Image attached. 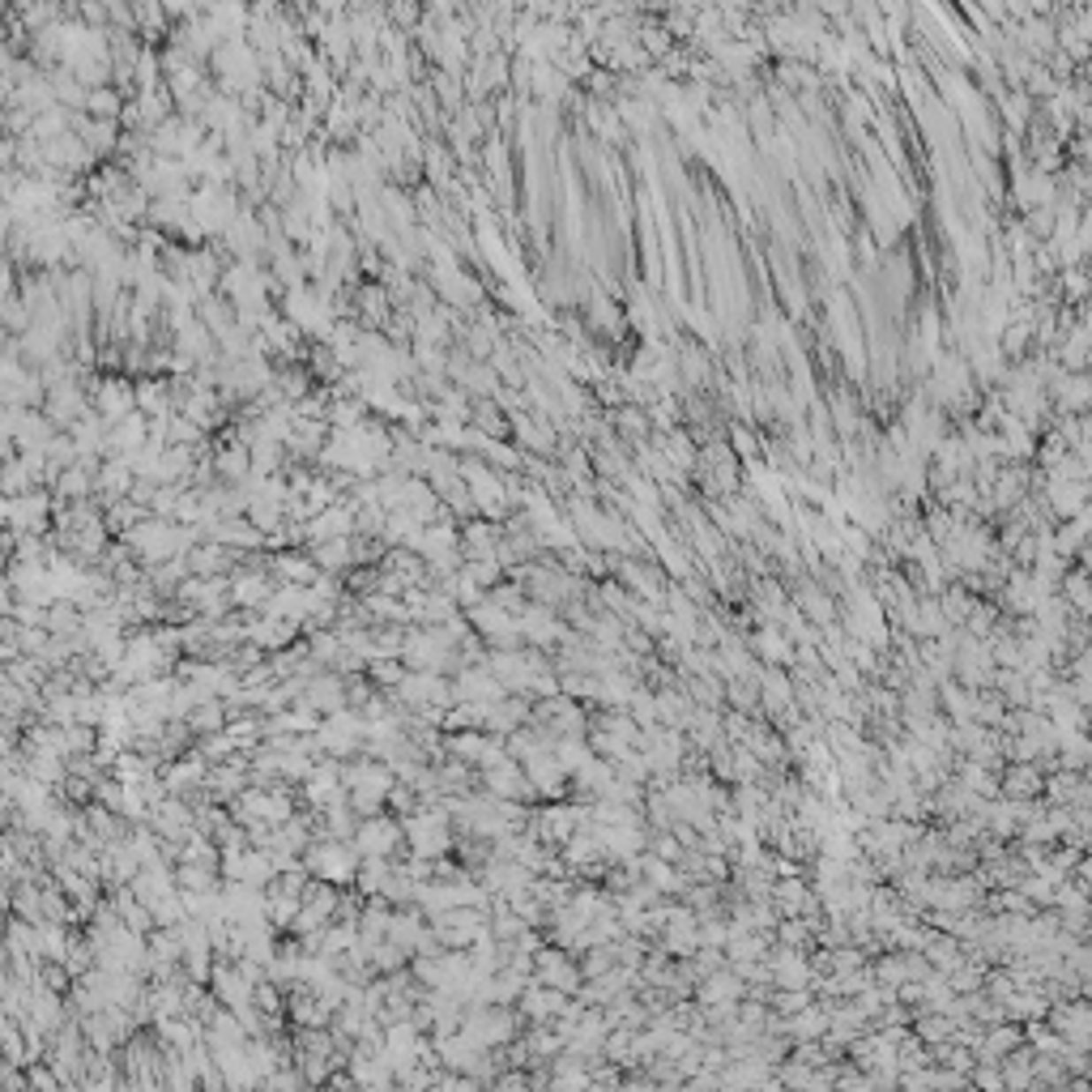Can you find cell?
Here are the masks:
<instances>
[{
    "mask_svg": "<svg viewBox=\"0 0 1092 1092\" xmlns=\"http://www.w3.org/2000/svg\"><path fill=\"white\" fill-rule=\"evenodd\" d=\"M184 559H188L193 572H218L222 563H226V546H218V542H201V546H193Z\"/></svg>",
    "mask_w": 1092,
    "mask_h": 1092,
    "instance_id": "6da1fadb",
    "label": "cell"
}]
</instances>
